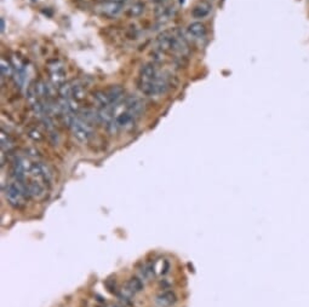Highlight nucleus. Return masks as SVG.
Here are the masks:
<instances>
[{
  "instance_id": "f257e3e1",
  "label": "nucleus",
  "mask_w": 309,
  "mask_h": 307,
  "mask_svg": "<svg viewBox=\"0 0 309 307\" xmlns=\"http://www.w3.org/2000/svg\"><path fill=\"white\" fill-rule=\"evenodd\" d=\"M2 189L7 203L13 208H22L27 203V200L30 199L26 185L13 178L7 181Z\"/></svg>"
},
{
  "instance_id": "f03ea898",
  "label": "nucleus",
  "mask_w": 309,
  "mask_h": 307,
  "mask_svg": "<svg viewBox=\"0 0 309 307\" xmlns=\"http://www.w3.org/2000/svg\"><path fill=\"white\" fill-rule=\"evenodd\" d=\"M124 93L125 92L122 90V87L118 85H113L105 88V90L97 91L94 94V102L99 109L110 107V105H115L119 102H121L124 99Z\"/></svg>"
},
{
  "instance_id": "7ed1b4c3",
  "label": "nucleus",
  "mask_w": 309,
  "mask_h": 307,
  "mask_svg": "<svg viewBox=\"0 0 309 307\" xmlns=\"http://www.w3.org/2000/svg\"><path fill=\"white\" fill-rule=\"evenodd\" d=\"M68 127L71 128L72 135H73L74 138L77 139L78 142H80V143H86V142H88L94 135L93 125L86 122L85 120H83L78 115H75L74 118L72 119Z\"/></svg>"
},
{
  "instance_id": "20e7f679",
  "label": "nucleus",
  "mask_w": 309,
  "mask_h": 307,
  "mask_svg": "<svg viewBox=\"0 0 309 307\" xmlns=\"http://www.w3.org/2000/svg\"><path fill=\"white\" fill-rule=\"evenodd\" d=\"M47 74L51 85L54 87L61 88L66 83L67 69L65 63L60 60H52L47 63Z\"/></svg>"
},
{
  "instance_id": "39448f33",
  "label": "nucleus",
  "mask_w": 309,
  "mask_h": 307,
  "mask_svg": "<svg viewBox=\"0 0 309 307\" xmlns=\"http://www.w3.org/2000/svg\"><path fill=\"white\" fill-rule=\"evenodd\" d=\"M124 9V2L122 1H112V0H102L101 4L97 6V10L103 17L115 18L121 13Z\"/></svg>"
},
{
  "instance_id": "423d86ee",
  "label": "nucleus",
  "mask_w": 309,
  "mask_h": 307,
  "mask_svg": "<svg viewBox=\"0 0 309 307\" xmlns=\"http://www.w3.org/2000/svg\"><path fill=\"white\" fill-rule=\"evenodd\" d=\"M154 303L157 307H172L177 303V295L172 290L164 289L155 297Z\"/></svg>"
},
{
  "instance_id": "0eeeda50",
  "label": "nucleus",
  "mask_w": 309,
  "mask_h": 307,
  "mask_svg": "<svg viewBox=\"0 0 309 307\" xmlns=\"http://www.w3.org/2000/svg\"><path fill=\"white\" fill-rule=\"evenodd\" d=\"M187 34L193 40H203L206 36V27L203 22H192L187 27Z\"/></svg>"
},
{
  "instance_id": "6e6552de",
  "label": "nucleus",
  "mask_w": 309,
  "mask_h": 307,
  "mask_svg": "<svg viewBox=\"0 0 309 307\" xmlns=\"http://www.w3.org/2000/svg\"><path fill=\"white\" fill-rule=\"evenodd\" d=\"M211 10H212V6H211L208 2L206 1H202L199 2V4H197L196 6L193 7V10H192V16H193L194 18H205L207 17L208 15H210Z\"/></svg>"
},
{
  "instance_id": "1a4fd4ad",
  "label": "nucleus",
  "mask_w": 309,
  "mask_h": 307,
  "mask_svg": "<svg viewBox=\"0 0 309 307\" xmlns=\"http://www.w3.org/2000/svg\"><path fill=\"white\" fill-rule=\"evenodd\" d=\"M15 148V142L11 138L10 135L7 132H5L4 130H1V153H11Z\"/></svg>"
},
{
  "instance_id": "9d476101",
  "label": "nucleus",
  "mask_w": 309,
  "mask_h": 307,
  "mask_svg": "<svg viewBox=\"0 0 309 307\" xmlns=\"http://www.w3.org/2000/svg\"><path fill=\"white\" fill-rule=\"evenodd\" d=\"M126 288L129 290H131L133 294H137L143 290L144 288V282L141 280L138 276H135V277H131L126 283Z\"/></svg>"
},
{
  "instance_id": "9b49d317",
  "label": "nucleus",
  "mask_w": 309,
  "mask_h": 307,
  "mask_svg": "<svg viewBox=\"0 0 309 307\" xmlns=\"http://www.w3.org/2000/svg\"><path fill=\"white\" fill-rule=\"evenodd\" d=\"M143 11H144L143 2L135 1L126 9V15L129 16V17L135 18V17H138V16H141L142 13H143Z\"/></svg>"
},
{
  "instance_id": "f8f14e48",
  "label": "nucleus",
  "mask_w": 309,
  "mask_h": 307,
  "mask_svg": "<svg viewBox=\"0 0 309 307\" xmlns=\"http://www.w3.org/2000/svg\"><path fill=\"white\" fill-rule=\"evenodd\" d=\"M155 262V273L159 277H164L169 273L170 270V261L168 259H160V260H154Z\"/></svg>"
},
{
  "instance_id": "ddd939ff",
  "label": "nucleus",
  "mask_w": 309,
  "mask_h": 307,
  "mask_svg": "<svg viewBox=\"0 0 309 307\" xmlns=\"http://www.w3.org/2000/svg\"><path fill=\"white\" fill-rule=\"evenodd\" d=\"M1 77H13L12 63H11V61L5 60V58L1 60Z\"/></svg>"
},
{
  "instance_id": "4468645a",
  "label": "nucleus",
  "mask_w": 309,
  "mask_h": 307,
  "mask_svg": "<svg viewBox=\"0 0 309 307\" xmlns=\"http://www.w3.org/2000/svg\"><path fill=\"white\" fill-rule=\"evenodd\" d=\"M29 137L30 138L34 139V141H41V139H43V136H41V133L37 130L29 131Z\"/></svg>"
},
{
  "instance_id": "2eb2a0df",
  "label": "nucleus",
  "mask_w": 309,
  "mask_h": 307,
  "mask_svg": "<svg viewBox=\"0 0 309 307\" xmlns=\"http://www.w3.org/2000/svg\"><path fill=\"white\" fill-rule=\"evenodd\" d=\"M4 29H5V21L4 18H1V32H4Z\"/></svg>"
},
{
  "instance_id": "dca6fc26",
  "label": "nucleus",
  "mask_w": 309,
  "mask_h": 307,
  "mask_svg": "<svg viewBox=\"0 0 309 307\" xmlns=\"http://www.w3.org/2000/svg\"><path fill=\"white\" fill-rule=\"evenodd\" d=\"M112 1H124V0H112Z\"/></svg>"
}]
</instances>
